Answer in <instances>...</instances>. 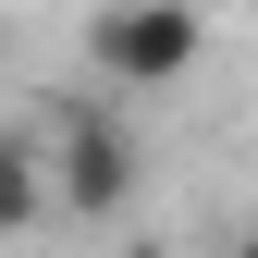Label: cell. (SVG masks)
Returning <instances> with one entry per match:
<instances>
[{"instance_id": "1", "label": "cell", "mask_w": 258, "mask_h": 258, "mask_svg": "<svg viewBox=\"0 0 258 258\" xmlns=\"http://www.w3.org/2000/svg\"><path fill=\"white\" fill-rule=\"evenodd\" d=\"M86 61H99V86H172V74L209 61V25L136 0V13H99V25H86Z\"/></svg>"}, {"instance_id": "2", "label": "cell", "mask_w": 258, "mask_h": 258, "mask_svg": "<svg viewBox=\"0 0 258 258\" xmlns=\"http://www.w3.org/2000/svg\"><path fill=\"white\" fill-rule=\"evenodd\" d=\"M123 197H136V136H123L111 111H74V123H61V148H49V209L111 221Z\"/></svg>"}, {"instance_id": "3", "label": "cell", "mask_w": 258, "mask_h": 258, "mask_svg": "<svg viewBox=\"0 0 258 258\" xmlns=\"http://www.w3.org/2000/svg\"><path fill=\"white\" fill-rule=\"evenodd\" d=\"M37 209H49V160L25 148V136H0V234H25Z\"/></svg>"}, {"instance_id": "4", "label": "cell", "mask_w": 258, "mask_h": 258, "mask_svg": "<svg viewBox=\"0 0 258 258\" xmlns=\"http://www.w3.org/2000/svg\"><path fill=\"white\" fill-rule=\"evenodd\" d=\"M234 258H258V221H246V246H234Z\"/></svg>"}]
</instances>
